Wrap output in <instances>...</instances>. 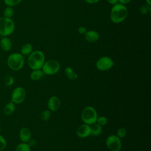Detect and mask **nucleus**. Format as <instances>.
<instances>
[{
	"label": "nucleus",
	"instance_id": "f257e3e1",
	"mask_svg": "<svg viewBox=\"0 0 151 151\" xmlns=\"http://www.w3.org/2000/svg\"><path fill=\"white\" fill-rule=\"evenodd\" d=\"M127 8L124 5L116 4L114 5L110 11V19L115 23L119 24L123 21L127 17Z\"/></svg>",
	"mask_w": 151,
	"mask_h": 151
},
{
	"label": "nucleus",
	"instance_id": "f03ea898",
	"mask_svg": "<svg viewBox=\"0 0 151 151\" xmlns=\"http://www.w3.org/2000/svg\"><path fill=\"white\" fill-rule=\"evenodd\" d=\"M44 62L45 55L44 53L40 50L32 51L29 55L27 60L28 65L32 70L41 69Z\"/></svg>",
	"mask_w": 151,
	"mask_h": 151
},
{
	"label": "nucleus",
	"instance_id": "7ed1b4c3",
	"mask_svg": "<svg viewBox=\"0 0 151 151\" xmlns=\"http://www.w3.org/2000/svg\"><path fill=\"white\" fill-rule=\"evenodd\" d=\"M7 65L12 70H20L24 65V55L18 52H14L10 54L7 58Z\"/></svg>",
	"mask_w": 151,
	"mask_h": 151
},
{
	"label": "nucleus",
	"instance_id": "20e7f679",
	"mask_svg": "<svg viewBox=\"0 0 151 151\" xmlns=\"http://www.w3.org/2000/svg\"><path fill=\"white\" fill-rule=\"evenodd\" d=\"M15 30V24L11 18L0 17V35L2 37L11 35Z\"/></svg>",
	"mask_w": 151,
	"mask_h": 151
},
{
	"label": "nucleus",
	"instance_id": "39448f33",
	"mask_svg": "<svg viewBox=\"0 0 151 151\" xmlns=\"http://www.w3.org/2000/svg\"><path fill=\"white\" fill-rule=\"evenodd\" d=\"M98 114L96 109L92 106L85 107L81 112V118L84 123L91 125L96 122Z\"/></svg>",
	"mask_w": 151,
	"mask_h": 151
},
{
	"label": "nucleus",
	"instance_id": "423d86ee",
	"mask_svg": "<svg viewBox=\"0 0 151 151\" xmlns=\"http://www.w3.org/2000/svg\"><path fill=\"white\" fill-rule=\"evenodd\" d=\"M41 69L43 74L45 75H54L59 71L60 64L57 60L51 59L44 62Z\"/></svg>",
	"mask_w": 151,
	"mask_h": 151
},
{
	"label": "nucleus",
	"instance_id": "0eeeda50",
	"mask_svg": "<svg viewBox=\"0 0 151 151\" xmlns=\"http://www.w3.org/2000/svg\"><path fill=\"white\" fill-rule=\"evenodd\" d=\"M106 145L110 151H120L122 146L121 139L116 134L109 136L106 140Z\"/></svg>",
	"mask_w": 151,
	"mask_h": 151
},
{
	"label": "nucleus",
	"instance_id": "6e6552de",
	"mask_svg": "<svg viewBox=\"0 0 151 151\" xmlns=\"http://www.w3.org/2000/svg\"><path fill=\"white\" fill-rule=\"evenodd\" d=\"M114 65L113 60L108 56H103L99 58L96 61L97 68L101 71H108L111 69Z\"/></svg>",
	"mask_w": 151,
	"mask_h": 151
},
{
	"label": "nucleus",
	"instance_id": "1a4fd4ad",
	"mask_svg": "<svg viewBox=\"0 0 151 151\" xmlns=\"http://www.w3.org/2000/svg\"><path fill=\"white\" fill-rule=\"evenodd\" d=\"M26 91L22 87H16L11 94V101L14 104H21L25 99Z\"/></svg>",
	"mask_w": 151,
	"mask_h": 151
},
{
	"label": "nucleus",
	"instance_id": "9d476101",
	"mask_svg": "<svg viewBox=\"0 0 151 151\" xmlns=\"http://www.w3.org/2000/svg\"><path fill=\"white\" fill-rule=\"evenodd\" d=\"M77 135L80 138H86L90 136L91 129L90 125L83 123L81 124L77 129Z\"/></svg>",
	"mask_w": 151,
	"mask_h": 151
},
{
	"label": "nucleus",
	"instance_id": "9b49d317",
	"mask_svg": "<svg viewBox=\"0 0 151 151\" xmlns=\"http://www.w3.org/2000/svg\"><path fill=\"white\" fill-rule=\"evenodd\" d=\"M60 100L58 97L55 96L50 97L47 102V106L48 110L52 111H55L58 110L60 107Z\"/></svg>",
	"mask_w": 151,
	"mask_h": 151
},
{
	"label": "nucleus",
	"instance_id": "f8f14e48",
	"mask_svg": "<svg viewBox=\"0 0 151 151\" xmlns=\"http://www.w3.org/2000/svg\"><path fill=\"white\" fill-rule=\"evenodd\" d=\"M19 137L23 143H27L31 139V132L28 127L22 128L19 132Z\"/></svg>",
	"mask_w": 151,
	"mask_h": 151
},
{
	"label": "nucleus",
	"instance_id": "ddd939ff",
	"mask_svg": "<svg viewBox=\"0 0 151 151\" xmlns=\"http://www.w3.org/2000/svg\"><path fill=\"white\" fill-rule=\"evenodd\" d=\"M85 39L87 41L89 42H95L97 41L99 39V34L97 32L94 30L87 31L86 33L84 34Z\"/></svg>",
	"mask_w": 151,
	"mask_h": 151
},
{
	"label": "nucleus",
	"instance_id": "4468645a",
	"mask_svg": "<svg viewBox=\"0 0 151 151\" xmlns=\"http://www.w3.org/2000/svg\"><path fill=\"white\" fill-rule=\"evenodd\" d=\"M12 41L8 37H2L0 40V47L4 51H8L12 48Z\"/></svg>",
	"mask_w": 151,
	"mask_h": 151
},
{
	"label": "nucleus",
	"instance_id": "2eb2a0df",
	"mask_svg": "<svg viewBox=\"0 0 151 151\" xmlns=\"http://www.w3.org/2000/svg\"><path fill=\"white\" fill-rule=\"evenodd\" d=\"M91 133L90 135L93 136H99L102 132V126L96 122L90 125Z\"/></svg>",
	"mask_w": 151,
	"mask_h": 151
},
{
	"label": "nucleus",
	"instance_id": "dca6fc26",
	"mask_svg": "<svg viewBox=\"0 0 151 151\" xmlns=\"http://www.w3.org/2000/svg\"><path fill=\"white\" fill-rule=\"evenodd\" d=\"M15 110V105L12 102H9L5 104L4 107V113L5 115L9 116L12 114Z\"/></svg>",
	"mask_w": 151,
	"mask_h": 151
},
{
	"label": "nucleus",
	"instance_id": "f3484780",
	"mask_svg": "<svg viewBox=\"0 0 151 151\" xmlns=\"http://www.w3.org/2000/svg\"><path fill=\"white\" fill-rule=\"evenodd\" d=\"M33 50V47L30 43H26L24 44L21 48V54L22 55H29Z\"/></svg>",
	"mask_w": 151,
	"mask_h": 151
},
{
	"label": "nucleus",
	"instance_id": "a211bd4d",
	"mask_svg": "<svg viewBox=\"0 0 151 151\" xmlns=\"http://www.w3.org/2000/svg\"><path fill=\"white\" fill-rule=\"evenodd\" d=\"M43 74H44L41 69L33 70L30 74V78L32 80L38 81L42 78Z\"/></svg>",
	"mask_w": 151,
	"mask_h": 151
},
{
	"label": "nucleus",
	"instance_id": "6ab92c4d",
	"mask_svg": "<svg viewBox=\"0 0 151 151\" xmlns=\"http://www.w3.org/2000/svg\"><path fill=\"white\" fill-rule=\"evenodd\" d=\"M64 73L67 77L70 80H74L77 77V74L74 73L72 68H71L70 67H65L64 69Z\"/></svg>",
	"mask_w": 151,
	"mask_h": 151
},
{
	"label": "nucleus",
	"instance_id": "aec40b11",
	"mask_svg": "<svg viewBox=\"0 0 151 151\" xmlns=\"http://www.w3.org/2000/svg\"><path fill=\"white\" fill-rule=\"evenodd\" d=\"M15 151H31V147L27 143H20L15 147Z\"/></svg>",
	"mask_w": 151,
	"mask_h": 151
},
{
	"label": "nucleus",
	"instance_id": "412c9836",
	"mask_svg": "<svg viewBox=\"0 0 151 151\" xmlns=\"http://www.w3.org/2000/svg\"><path fill=\"white\" fill-rule=\"evenodd\" d=\"M14 14V9L12 8V7L11 6H7L4 10L3 11V14H4V17H6V18H11Z\"/></svg>",
	"mask_w": 151,
	"mask_h": 151
},
{
	"label": "nucleus",
	"instance_id": "4be33fe9",
	"mask_svg": "<svg viewBox=\"0 0 151 151\" xmlns=\"http://www.w3.org/2000/svg\"><path fill=\"white\" fill-rule=\"evenodd\" d=\"M51 117V111L49 110H45L42 111L40 114V119L44 122H46L50 119Z\"/></svg>",
	"mask_w": 151,
	"mask_h": 151
},
{
	"label": "nucleus",
	"instance_id": "5701e85b",
	"mask_svg": "<svg viewBox=\"0 0 151 151\" xmlns=\"http://www.w3.org/2000/svg\"><path fill=\"white\" fill-rule=\"evenodd\" d=\"M150 11H151L150 5H148L147 4H143L142 6H141L140 8V13L142 15H146L150 13Z\"/></svg>",
	"mask_w": 151,
	"mask_h": 151
},
{
	"label": "nucleus",
	"instance_id": "b1692460",
	"mask_svg": "<svg viewBox=\"0 0 151 151\" xmlns=\"http://www.w3.org/2000/svg\"><path fill=\"white\" fill-rule=\"evenodd\" d=\"M127 134V130L124 127H120L116 132V136L120 139L124 138Z\"/></svg>",
	"mask_w": 151,
	"mask_h": 151
},
{
	"label": "nucleus",
	"instance_id": "393cba45",
	"mask_svg": "<svg viewBox=\"0 0 151 151\" xmlns=\"http://www.w3.org/2000/svg\"><path fill=\"white\" fill-rule=\"evenodd\" d=\"M22 0H4V4L8 6H15L17 5H18Z\"/></svg>",
	"mask_w": 151,
	"mask_h": 151
},
{
	"label": "nucleus",
	"instance_id": "a878e982",
	"mask_svg": "<svg viewBox=\"0 0 151 151\" xmlns=\"http://www.w3.org/2000/svg\"><path fill=\"white\" fill-rule=\"evenodd\" d=\"M14 83V79L12 76L8 75L4 78V84L6 86L9 87Z\"/></svg>",
	"mask_w": 151,
	"mask_h": 151
},
{
	"label": "nucleus",
	"instance_id": "bb28decb",
	"mask_svg": "<svg viewBox=\"0 0 151 151\" xmlns=\"http://www.w3.org/2000/svg\"><path fill=\"white\" fill-rule=\"evenodd\" d=\"M107 122H108L107 119L105 116H103L98 117L96 120V123L101 126H103L107 124Z\"/></svg>",
	"mask_w": 151,
	"mask_h": 151
},
{
	"label": "nucleus",
	"instance_id": "cd10ccee",
	"mask_svg": "<svg viewBox=\"0 0 151 151\" xmlns=\"http://www.w3.org/2000/svg\"><path fill=\"white\" fill-rule=\"evenodd\" d=\"M7 143L5 139L1 135H0V151L4 150L6 147Z\"/></svg>",
	"mask_w": 151,
	"mask_h": 151
},
{
	"label": "nucleus",
	"instance_id": "c85d7f7f",
	"mask_svg": "<svg viewBox=\"0 0 151 151\" xmlns=\"http://www.w3.org/2000/svg\"><path fill=\"white\" fill-rule=\"evenodd\" d=\"M27 143H28V145H29V146L30 147H34V146H36V145H37V141H36V140H35V139H31L27 142Z\"/></svg>",
	"mask_w": 151,
	"mask_h": 151
},
{
	"label": "nucleus",
	"instance_id": "c756f323",
	"mask_svg": "<svg viewBox=\"0 0 151 151\" xmlns=\"http://www.w3.org/2000/svg\"><path fill=\"white\" fill-rule=\"evenodd\" d=\"M78 32L80 34L84 35L86 33V32H87V29H86V28L84 27H80L78 28Z\"/></svg>",
	"mask_w": 151,
	"mask_h": 151
},
{
	"label": "nucleus",
	"instance_id": "7c9ffc66",
	"mask_svg": "<svg viewBox=\"0 0 151 151\" xmlns=\"http://www.w3.org/2000/svg\"><path fill=\"white\" fill-rule=\"evenodd\" d=\"M132 0H118V2H119L120 4H121L125 5V4L129 3Z\"/></svg>",
	"mask_w": 151,
	"mask_h": 151
},
{
	"label": "nucleus",
	"instance_id": "2f4dec72",
	"mask_svg": "<svg viewBox=\"0 0 151 151\" xmlns=\"http://www.w3.org/2000/svg\"><path fill=\"white\" fill-rule=\"evenodd\" d=\"M86 2L90 4H96L97 2H98L100 0H84Z\"/></svg>",
	"mask_w": 151,
	"mask_h": 151
},
{
	"label": "nucleus",
	"instance_id": "473e14b6",
	"mask_svg": "<svg viewBox=\"0 0 151 151\" xmlns=\"http://www.w3.org/2000/svg\"><path fill=\"white\" fill-rule=\"evenodd\" d=\"M107 1L109 4H110L111 5H116V4L118 3V0H107Z\"/></svg>",
	"mask_w": 151,
	"mask_h": 151
},
{
	"label": "nucleus",
	"instance_id": "72a5a7b5",
	"mask_svg": "<svg viewBox=\"0 0 151 151\" xmlns=\"http://www.w3.org/2000/svg\"><path fill=\"white\" fill-rule=\"evenodd\" d=\"M146 4L151 6V0H146Z\"/></svg>",
	"mask_w": 151,
	"mask_h": 151
},
{
	"label": "nucleus",
	"instance_id": "f704fd0d",
	"mask_svg": "<svg viewBox=\"0 0 151 151\" xmlns=\"http://www.w3.org/2000/svg\"><path fill=\"white\" fill-rule=\"evenodd\" d=\"M0 132H1V126H0Z\"/></svg>",
	"mask_w": 151,
	"mask_h": 151
}]
</instances>
